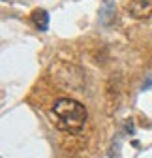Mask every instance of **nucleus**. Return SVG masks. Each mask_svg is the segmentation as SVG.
Listing matches in <instances>:
<instances>
[{
	"instance_id": "7ed1b4c3",
	"label": "nucleus",
	"mask_w": 152,
	"mask_h": 158,
	"mask_svg": "<svg viewBox=\"0 0 152 158\" xmlns=\"http://www.w3.org/2000/svg\"><path fill=\"white\" fill-rule=\"evenodd\" d=\"M113 21H115V4H113V0H103L100 10V23L103 27H109Z\"/></svg>"
},
{
	"instance_id": "423d86ee",
	"label": "nucleus",
	"mask_w": 152,
	"mask_h": 158,
	"mask_svg": "<svg viewBox=\"0 0 152 158\" xmlns=\"http://www.w3.org/2000/svg\"><path fill=\"white\" fill-rule=\"evenodd\" d=\"M75 158H83V156H75Z\"/></svg>"
},
{
	"instance_id": "20e7f679",
	"label": "nucleus",
	"mask_w": 152,
	"mask_h": 158,
	"mask_svg": "<svg viewBox=\"0 0 152 158\" xmlns=\"http://www.w3.org/2000/svg\"><path fill=\"white\" fill-rule=\"evenodd\" d=\"M32 23L40 32H47V28H49V13L45 10H34L32 11Z\"/></svg>"
},
{
	"instance_id": "39448f33",
	"label": "nucleus",
	"mask_w": 152,
	"mask_h": 158,
	"mask_svg": "<svg viewBox=\"0 0 152 158\" xmlns=\"http://www.w3.org/2000/svg\"><path fill=\"white\" fill-rule=\"evenodd\" d=\"M150 87H152V75H148V79L143 83V90H148Z\"/></svg>"
},
{
	"instance_id": "f257e3e1",
	"label": "nucleus",
	"mask_w": 152,
	"mask_h": 158,
	"mask_svg": "<svg viewBox=\"0 0 152 158\" xmlns=\"http://www.w3.org/2000/svg\"><path fill=\"white\" fill-rule=\"evenodd\" d=\"M51 113L54 117L56 128L68 134H81L88 118L86 107L73 98H58L53 104Z\"/></svg>"
},
{
	"instance_id": "f03ea898",
	"label": "nucleus",
	"mask_w": 152,
	"mask_h": 158,
	"mask_svg": "<svg viewBox=\"0 0 152 158\" xmlns=\"http://www.w3.org/2000/svg\"><path fill=\"white\" fill-rule=\"evenodd\" d=\"M126 10L134 19H145L152 13V0H130Z\"/></svg>"
}]
</instances>
